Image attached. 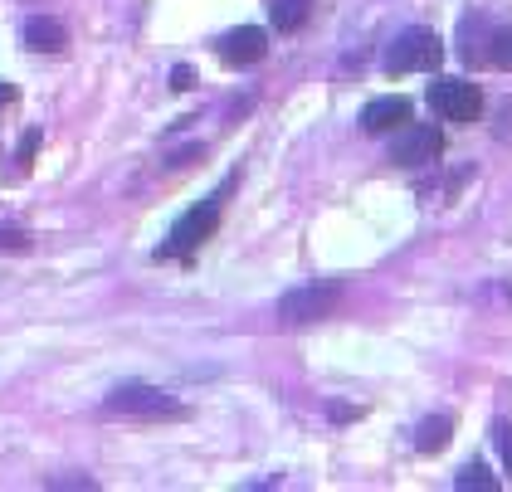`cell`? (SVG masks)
Masks as SVG:
<instances>
[{
  "label": "cell",
  "mask_w": 512,
  "mask_h": 492,
  "mask_svg": "<svg viewBox=\"0 0 512 492\" xmlns=\"http://www.w3.org/2000/svg\"><path fill=\"white\" fill-rule=\"evenodd\" d=\"M264 49H269V35L259 30V25H239L230 35L220 39V59L230 64V69H249V64H259L264 59Z\"/></svg>",
  "instance_id": "cell-7"
},
{
  "label": "cell",
  "mask_w": 512,
  "mask_h": 492,
  "mask_svg": "<svg viewBox=\"0 0 512 492\" xmlns=\"http://www.w3.org/2000/svg\"><path fill=\"white\" fill-rule=\"evenodd\" d=\"M103 410L122 419H186V405L157 385H122L118 395H108Z\"/></svg>",
  "instance_id": "cell-2"
},
{
  "label": "cell",
  "mask_w": 512,
  "mask_h": 492,
  "mask_svg": "<svg viewBox=\"0 0 512 492\" xmlns=\"http://www.w3.org/2000/svg\"><path fill=\"white\" fill-rule=\"evenodd\" d=\"M200 156H205V147H200V142H191L186 152H171V156H166V171H186V166H196Z\"/></svg>",
  "instance_id": "cell-14"
},
{
  "label": "cell",
  "mask_w": 512,
  "mask_h": 492,
  "mask_svg": "<svg viewBox=\"0 0 512 492\" xmlns=\"http://www.w3.org/2000/svg\"><path fill=\"white\" fill-rule=\"evenodd\" d=\"M303 20H308V0H274V30L293 35Z\"/></svg>",
  "instance_id": "cell-11"
},
{
  "label": "cell",
  "mask_w": 512,
  "mask_h": 492,
  "mask_svg": "<svg viewBox=\"0 0 512 492\" xmlns=\"http://www.w3.org/2000/svg\"><path fill=\"white\" fill-rule=\"evenodd\" d=\"M449 434H454V419L449 415L420 419V429H415V449H420V454H439V449L449 444Z\"/></svg>",
  "instance_id": "cell-10"
},
{
  "label": "cell",
  "mask_w": 512,
  "mask_h": 492,
  "mask_svg": "<svg viewBox=\"0 0 512 492\" xmlns=\"http://www.w3.org/2000/svg\"><path fill=\"white\" fill-rule=\"evenodd\" d=\"M35 152H40V132H25V142H20V161H30Z\"/></svg>",
  "instance_id": "cell-19"
},
{
  "label": "cell",
  "mask_w": 512,
  "mask_h": 492,
  "mask_svg": "<svg viewBox=\"0 0 512 492\" xmlns=\"http://www.w3.org/2000/svg\"><path fill=\"white\" fill-rule=\"evenodd\" d=\"M444 59V39L434 30H405L386 49V74H420V69H439Z\"/></svg>",
  "instance_id": "cell-3"
},
{
  "label": "cell",
  "mask_w": 512,
  "mask_h": 492,
  "mask_svg": "<svg viewBox=\"0 0 512 492\" xmlns=\"http://www.w3.org/2000/svg\"><path fill=\"white\" fill-rule=\"evenodd\" d=\"M171 88H176V93H186V88H196V69H191V64H181V69H171Z\"/></svg>",
  "instance_id": "cell-16"
},
{
  "label": "cell",
  "mask_w": 512,
  "mask_h": 492,
  "mask_svg": "<svg viewBox=\"0 0 512 492\" xmlns=\"http://www.w3.org/2000/svg\"><path fill=\"white\" fill-rule=\"evenodd\" d=\"M25 44L35 49V54H59L69 35H64V25L59 20H49V15H35V20H25Z\"/></svg>",
  "instance_id": "cell-9"
},
{
  "label": "cell",
  "mask_w": 512,
  "mask_h": 492,
  "mask_svg": "<svg viewBox=\"0 0 512 492\" xmlns=\"http://www.w3.org/2000/svg\"><path fill=\"white\" fill-rule=\"evenodd\" d=\"M430 108L444 122H478V113H483V93H478V83H469V78H434L430 83Z\"/></svg>",
  "instance_id": "cell-4"
},
{
  "label": "cell",
  "mask_w": 512,
  "mask_h": 492,
  "mask_svg": "<svg viewBox=\"0 0 512 492\" xmlns=\"http://www.w3.org/2000/svg\"><path fill=\"white\" fill-rule=\"evenodd\" d=\"M225 190H230V186H225ZM225 190H215L210 200H200L186 220H176L171 239L157 249V259H181V254H196L205 239H215V229H220V210H225Z\"/></svg>",
  "instance_id": "cell-1"
},
{
  "label": "cell",
  "mask_w": 512,
  "mask_h": 492,
  "mask_svg": "<svg viewBox=\"0 0 512 492\" xmlns=\"http://www.w3.org/2000/svg\"><path fill=\"white\" fill-rule=\"evenodd\" d=\"M498 454H503V463H508V478H512V424H498Z\"/></svg>",
  "instance_id": "cell-15"
},
{
  "label": "cell",
  "mask_w": 512,
  "mask_h": 492,
  "mask_svg": "<svg viewBox=\"0 0 512 492\" xmlns=\"http://www.w3.org/2000/svg\"><path fill=\"white\" fill-rule=\"evenodd\" d=\"M0 249H30V239L15 234V229H0Z\"/></svg>",
  "instance_id": "cell-17"
},
{
  "label": "cell",
  "mask_w": 512,
  "mask_h": 492,
  "mask_svg": "<svg viewBox=\"0 0 512 492\" xmlns=\"http://www.w3.org/2000/svg\"><path fill=\"white\" fill-rule=\"evenodd\" d=\"M49 488H79V492H93V478H49Z\"/></svg>",
  "instance_id": "cell-18"
},
{
  "label": "cell",
  "mask_w": 512,
  "mask_h": 492,
  "mask_svg": "<svg viewBox=\"0 0 512 492\" xmlns=\"http://www.w3.org/2000/svg\"><path fill=\"white\" fill-rule=\"evenodd\" d=\"M454 488L459 492H493L498 488V478H493V473H488V468H483V463H469V468H464V473H459V478H454Z\"/></svg>",
  "instance_id": "cell-12"
},
{
  "label": "cell",
  "mask_w": 512,
  "mask_h": 492,
  "mask_svg": "<svg viewBox=\"0 0 512 492\" xmlns=\"http://www.w3.org/2000/svg\"><path fill=\"white\" fill-rule=\"evenodd\" d=\"M439 156H444V132H439V127H430V122L405 127V132L391 142V161H395V166H434Z\"/></svg>",
  "instance_id": "cell-6"
},
{
  "label": "cell",
  "mask_w": 512,
  "mask_h": 492,
  "mask_svg": "<svg viewBox=\"0 0 512 492\" xmlns=\"http://www.w3.org/2000/svg\"><path fill=\"white\" fill-rule=\"evenodd\" d=\"M5 103H15V88H10V83L0 78V108H5Z\"/></svg>",
  "instance_id": "cell-21"
},
{
  "label": "cell",
  "mask_w": 512,
  "mask_h": 492,
  "mask_svg": "<svg viewBox=\"0 0 512 492\" xmlns=\"http://www.w3.org/2000/svg\"><path fill=\"white\" fill-rule=\"evenodd\" d=\"M410 113H415V103H410V98H400V93L376 98V103H366V108H361V132H371V137L395 132V127H405V122H410Z\"/></svg>",
  "instance_id": "cell-8"
},
{
  "label": "cell",
  "mask_w": 512,
  "mask_h": 492,
  "mask_svg": "<svg viewBox=\"0 0 512 492\" xmlns=\"http://www.w3.org/2000/svg\"><path fill=\"white\" fill-rule=\"evenodd\" d=\"M327 415H332V419H356V410H352V405H332Z\"/></svg>",
  "instance_id": "cell-20"
},
{
  "label": "cell",
  "mask_w": 512,
  "mask_h": 492,
  "mask_svg": "<svg viewBox=\"0 0 512 492\" xmlns=\"http://www.w3.org/2000/svg\"><path fill=\"white\" fill-rule=\"evenodd\" d=\"M337 303H342V293H337V288H327V283L293 288V293H283V303H278V322H283V327H308V322L332 317Z\"/></svg>",
  "instance_id": "cell-5"
},
{
  "label": "cell",
  "mask_w": 512,
  "mask_h": 492,
  "mask_svg": "<svg viewBox=\"0 0 512 492\" xmlns=\"http://www.w3.org/2000/svg\"><path fill=\"white\" fill-rule=\"evenodd\" d=\"M488 64H498V69H508V74H512V25H508V30H493V49H488Z\"/></svg>",
  "instance_id": "cell-13"
}]
</instances>
